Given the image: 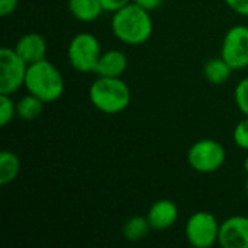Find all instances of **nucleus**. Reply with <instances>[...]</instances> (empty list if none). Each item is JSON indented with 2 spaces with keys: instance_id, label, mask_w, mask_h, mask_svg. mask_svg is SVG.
<instances>
[{
  "instance_id": "a211bd4d",
  "label": "nucleus",
  "mask_w": 248,
  "mask_h": 248,
  "mask_svg": "<svg viewBox=\"0 0 248 248\" xmlns=\"http://www.w3.org/2000/svg\"><path fill=\"white\" fill-rule=\"evenodd\" d=\"M16 116V103L12 100L10 94L0 93V125L6 126Z\"/></svg>"
},
{
  "instance_id": "9d476101",
  "label": "nucleus",
  "mask_w": 248,
  "mask_h": 248,
  "mask_svg": "<svg viewBox=\"0 0 248 248\" xmlns=\"http://www.w3.org/2000/svg\"><path fill=\"white\" fill-rule=\"evenodd\" d=\"M148 222L153 230L164 231L171 228L179 219V208L170 199H160L154 202L147 214Z\"/></svg>"
},
{
  "instance_id": "7ed1b4c3",
  "label": "nucleus",
  "mask_w": 248,
  "mask_h": 248,
  "mask_svg": "<svg viewBox=\"0 0 248 248\" xmlns=\"http://www.w3.org/2000/svg\"><path fill=\"white\" fill-rule=\"evenodd\" d=\"M25 87L44 103H52L64 93V78L60 70L44 58L28 65Z\"/></svg>"
},
{
  "instance_id": "423d86ee",
  "label": "nucleus",
  "mask_w": 248,
  "mask_h": 248,
  "mask_svg": "<svg viewBox=\"0 0 248 248\" xmlns=\"http://www.w3.org/2000/svg\"><path fill=\"white\" fill-rule=\"evenodd\" d=\"M221 224L217 217L206 211L195 212L186 222V238L195 248H209L218 243Z\"/></svg>"
},
{
  "instance_id": "dca6fc26",
  "label": "nucleus",
  "mask_w": 248,
  "mask_h": 248,
  "mask_svg": "<svg viewBox=\"0 0 248 248\" xmlns=\"http://www.w3.org/2000/svg\"><path fill=\"white\" fill-rule=\"evenodd\" d=\"M44 102L28 93L16 103V116L22 121H35L44 109Z\"/></svg>"
},
{
  "instance_id": "f3484780",
  "label": "nucleus",
  "mask_w": 248,
  "mask_h": 248,
  "mask_svg": "<svg viewBox=\"0 0 248 248\" xmlns=\"http://www.w3.org/2000/svg\"><path fill=\"white\" fill-rule=\"evenodd\" d=\"M151 225L147 217H132L122 227V234L128 241H141L150 232Z\"/></svg>"
},
{
  "instance_id": "5701e85b",
  "label": "nucleus",
  "mask_w": 248,
  "mask_h": 248,
  "mask_svg": "<svg viewBox=\"0 0 248 248\" xmlns=\"http://www.w3.org/2000/svg\"><path fill=\"white\" fill-rule=\"evenodd\" d=\"M19 4V0H0V15L9 16L12 15Z\"/></svg>"
},
{
  "instance_id": "b1692460",
  "label": "nucleus",
  "mask_w": 248,
  "mask_h": 248,
  "mask_svg": "<svg viewBox=\"0 0 248 248\" xmlns=\"http://www.w3.org/2000/svg\"><path fill=\"white\" fill-rule=\"evenodd\" d=\"M134 3H137L138 6H141L142 9L148 12H153V10H157L164 3V0H134Z\"/></svg>"
},
{
  "instance_id": "6e6552de",
  "label": "nucleus",
  "mask_w": 248,
  "mask_h": 248,
  "mask_svg": "<svg viewBox=\"0 0 248 248\" xmlns=\"http://www.w3.org/2000/svg\"><path fill=\"white\" fill-rule=\"evenodd\" d=\"M221 57L232 70L248 67V26L235 25L224 36L221 45Z\"/></svg>"
},
{
  "instance_id": "20e7f679",
  "label": "nucleus",
  "mask_w": 248,
  "mask_h": 248,
  "mask_svg": "<svg viewBox=\"0 0 248 248\" xmlns=\"http://www.w3.org/2000/svg\"><path fill=\"white\" fill-rule=\"evenodd\" d=\"M67 57L71 67L80 73H94L102 57L99 39L89 32H80L68 44Z\"/></svg>"
},
{
  "instance_id": "9b49d317",
  "label": "nucleus",
  "mask_w": 248,
  "mask_h": 248,
  "mask_svg": "<svg viewBox=\"0 0 248 248\" xmlns=\"http://www.w3.org/2000/svg\"><path fill=\"white\" fill-rule=\"evenodd\" d=\"M15 51L19 57L29 65L32 62L41 61L46 55V41L42 35L31 32L20 36L15 45Z\"/></svg>"
},
{
  "instance_id": "412c9836",
  "label": "nucleus",
  "mask_w": 248,
  "mask_h": 248,
  "mask_svg": "<svg viewBox=\"0 0 248 248\" xmlns=\"http://www.w3.org/2000/svg\"><path fill=\"white\" fill-rule=\"evenodd\" d=\"M225 4L241 16H248V0H224Z\"/></svg>"
},
{
  "instance_id": "393cba45",
  "label": "nucleus",
  "mask_w": 248,
  "mask_h": 248,
  "mask_svg": "<svg viewBox=\"0 0 248 248\" xmlns=\"http://www.w3.org/2000/svg\"><path fill=\"white\" fill-rule=\"evenodd\" d=\"M244 170H246V173L248 174V155L246 157V160H244Z\"/></svg>"
},
{
  "instance_id": "f8f14e48",
  "label": "nucleus",
  "mask_w": 248,
  "mask_h": 248,
  "mask_svg": "<svg viewBox=\"0 0 248 248\" xmlns=\"http://www.w3.org/2000/svg\"><path fill=\"white\" fill-rule=\"evenodd\" d=\"M128 67V57L119 49L102 52L94 74L97 77H121Z\"/></svg>"
},
{
  "instance_id": "6ab92c4d",
  "label": "nucleus",
  "mask_w": 248,
  "mask_h": 248,
  "mask_svg": "<svg viewBox=\"0 0 248 248\" xmlns=\"http://www.w3.org/2000/svg\"><path fill=\"white\" fill-rule=\"evenodd\" d=\"M234 97L240 112L244 116H248V77L238 81V84L235 86Z\"/></svg>"
},
{
  "instance_id": "f257e3e1",
  "label": "nucleus",
  "mask_w": 248,
  "mask_h": 248,
  "mask_svg": "<svg viewBox=\"0 0 248 248\" xmlns=\"http://www.w3.org/2000/svg\"><path fill=\"white\" fill-rule=\"evenodd\" d=\"M110 29L121 42L126 45H141L153 35V19L148 10L132 1L113 12Z\"/></svg>"
},
{
  "instance_id": "4be33fe9",
  "label": "nucleus",
  "mask_w": 248,
  "mask_h": 248,
  "mask_svg": "<svg viewBox=\"0 0 248 248\" xmlns=\"http://www.w3.org/2000/svg\"><path fill=\"white\" fill-rule=\"evenodd\" d=\"M132 1L134 0H100V3L103 6V10L105 12H110V13L122 9L124 6H126V4H129Z\"/></svg>"
},
{
  "instance_id": "ddd939ff",
  "label": "nucleus",
  "mask_w": 248,
  "mask_h": 248,
  "mask_svg": "<svg viewBox=\"0 0 248 248\" xmlns=\"http://www.w3.org/2000/svg\"><path fill=\"white\" fill-rule=\"evenodd\" d=\"M68 10L77 20L89 23L102 15L103 6L100 0H68Z\"/></svg>"
},
{
  "instance_id": "39448f33",
  "label": "nucleus",
  "mask_w": 248,
  "mask_h": 248,
  "mask_svg": "<svg viewBox=\"0 0 248 248\" xmlns=\"http://www.w3.org/2000/svg\"><path fill=\"white\" fill-rule=\"evenodd\" d=\"M225 158V148L218 141L209 138L196 141L187 153V161L190 167L203 174L218 171L224 166Z\"/></svg>"
},
{
  "instance_id": "f03ea898",
  "label": "nucleus",
  "mask_w": 248,
  "mask_h": 248,
  "mask_svg": "<svg viewBox=\"0 0 248 248\" xmlns=\"http://www.w3.org/2000/svg\"><path fill=\"white\" fill-rule=\"evenodd\" d=\"M89 99L97 110L116 115L128 109L131 89L121 77H97L89 87Z\"/></svg>"
},
{
  "instance_id": "a878e982",
  "label": "nucleus",
  "mask_w": 248,
  "mask_h": 248,
  "mask_svg": "<svg viewBox=\"0 0 248 248\" xmlns=\"http://www.w3.org/2000/svg\"><path fill=\"white\" fill-rule=\"evenodd\" d=\"M246 190H247V196H248V179H247V183H246Z\"/></svg>"
},
{
  "instance_id": "0eeeda50",
  "label": "nucleus",
  "mask_w": 248,
  "mask_h": 248,
  "mask_svg": "<svg viewBox=\"0 0 248 248\" xmlns=\"http://www.w3.org/2000/svg\"><path fill=\"white\" fill-rule=\"evenodd\" d=\"M28 64L19 57L15 48L0 49V93L13 94L25 86Z\"/></svg>"
},
{
  "instance_id": "aec40b11",
  "label": "nucleus",
  "mask_w": 248,
  "mask_h": 248,
  "mask_svg": "<svg viewBox=\"0 0 248 248\" xmlns=\"http://www.w3.org/2000/svg\"><path fill=\"white\" fill-rule=\"evenodd\" d=\"M232 138L238 148L248 151V116L237 124L232 132Z\"/></svg>"
},
{
  "instance_id": "4468645a",
  "label": "nucleus",
  "mask_w": 248,
  "mask_h": 248,
  "mask_svg": "<svg viewBox=\"0 0 248 248\" xmlns=\"http://www.w3.org/2000/svg\"><path fill=\"white\" fill-rule=\"evenodd\" d=\"M231 73V65L222 57L209 60L203 67V76L212 84H224L230 78Z\"/></svg>"
},
{
  "instance_id": "1a4fd4ad",
  "label": "nucleus",
  "mask_w": 248,
  "mask_h": 248,
  "mask_svg": "<svg viewBox=\"0 0 248 248\" xmlns=\"http://www.w3.org/2000/svg\"><path fill=\"white\" fill-rule=\"evenodd\" d=\"M218 244L222 248H248V217L234 215L221 222Z\"/></svg>"
},
{
  "instance_id": "2eb2a0df",
  "label": "nucleus",
  "mask_w": 248,
  "mask_h": 248,
  "mask_svg": "<svg viewBox=\"0 0 248 248\" xmlns=\"http://www.w3.org/2000/svg\"><path fill=\"white\" fill-rule=\"evenodd\" d=\"M20 170V161L19 157L9 150H3L0 153V185L6 186L12 183Z\"/></svg>"
}]
</instances>
